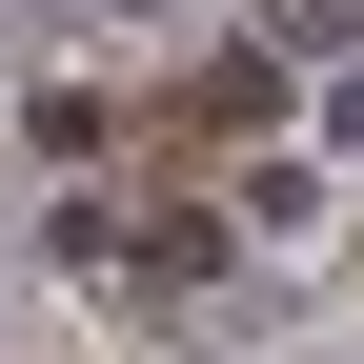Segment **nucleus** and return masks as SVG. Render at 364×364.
<instances>
[{
  "label": "nucleus",
  "mask_w": 364,
  "mask_h": 364,
  "mask_svg": "<svg viewBox=\"0 0 364 364\" xmlns=\"http://www.w3.org/2000/svg\"><path fill=\"white\" fill-rule=\"evenodd\" d=\"M223 223H263V243H304V223H324V182H304V162H243V182H223Z\"/></svg>",
  "instance_id": "nucleus-1"
},
{
  "label": "nucleus",
  "mask_w": 364,
  "mask_h": 364,
  "mask_svg": "<svg viewBox=\"0 0 364 364\" xmlns=\"http://www.w3.org/2000/svg\"><path fill=\"white\" fill-rule=\"evenodd\" d=\"M324 142H364V61H344V81H324Z\"/></svg>",
  "instance_id": "nucleus-3"
},
{
  "label": "nucleus",
  "mask_w": 364,
  "mask_h": 364,
  "mask_svg": "<svg viewBox=\"0 0 364 364\" xmlns=\"http://www.w3.org/2000/svg\"><path fill=\"white\" fill-rule=\"evenodd\" d=\"M243 61H344V0H263V21H243Z\"/></svg>",
  "instance_id": "nucleus-2"
},
{
  "label": "nucleus",
  "mask_w": 364,
  "mask_h": 364,
  "mask_svg": "<svg viewBox=\"0 0 364 364\" xmlns=\"http://www.w3.org/2000/svg\"><path fill=\"white\" fill-rule=\"evenodd\" d=\"M41 21H142V0H41Z\"/></svg>",
  "instance_id": "nucleus-4"
}]
</instances>
